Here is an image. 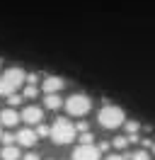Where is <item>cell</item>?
Wrapping results in <instances>:
<instances>
[{"instance_id": "6da1fadb", "label": "cell", "mask_w": 155, "mask_h": 160, "mask_svg": "<svg viewBox=\"0 0 155 160\" xmlns=\"http://www.w3.org/2000/svg\"><path fill=\"white\" fill-rule=\"evenodd\" d=\"M48 136H51V141H53L56 146H66V143H70V141L78 138L75 124L68 121V119H56L53 126H51V131H48Z\"/></svg>"}, {"instance_id": "7a4b0ae2", "label": "cell", "mask_w": 155, "mask_h": 160, "mask_svg": "<svg viewBox=\"0 0 155 160\" xmlns=\"http://www.w3.org/2000/svg\"><path fill=\"white\" fill-rule=\"evenodd\" d=\"M24 80H27V73L22 68H8L2 75H0V95L8 97L12 92H17L19 88L24 85Z\"/></svg>"}, {"instance_id": "3957f363", "label": "cell", "mask_w": 155, "mask_h": 160, "mask_svg": "<svg viewBox=\"0 0 155 160\" xmlns=\"http://www.w3.org/2000/svg\"><path fill=\"white\" fill-rule=\"evenodd\" d=\"M126 114L121 107H116V104H104L102 109H99V114H97V121H99V126H104V129L114 131L119 129L121 124H124Z\"/></svg>"}, {"instance_id": "277c9868", "label": "cell", "mask_w": 155, "mask_h": 160, "mask_svg": "<svg viewBox=\"0 0 155 160\" xmlns=\"http://www.w3.org/2000/svg\"><path fill=\"white\" fill-rule=\"evenodd\" d=\"M63 107L70 117H85L90 114L92 109V97L90 95H82V92H75V95H70L66 102H63Z\"/></svg>"}, {"instance_id": "5b68a950", "label": "cell", "mask_w": 155, "mask_h": 160, "mask_svg": "<svg viewBox=\"0 0 155 160\" xmlns=\"http://www.w3.org/2000/svg\"><path fill=\"white\" fill-rule=\"evenodd\" d=\"M102 150L97 148V146H92V143H80L75 150H73V160H99L102 155H99Z\"/></svg>"}, {"instance_id": "8992f818", "label": "cell", "mask_w": 155, "mask_h": 160, "mask_svg": "<svg viewBox=\"0 0 155 160\" xmlns=\"http://www.w3.org/2000/svg\"><path fill=\"white\" fill-rule=\"evenodd\" d=\"M19 121H24V124H29V126H37L39 121H44V112H41V107L29 104V107H24V109H22Z\"/></svg>"}, {"instance_id": "52a82bcc", "label": "cell", "mask_w": 155, "mask_h": 160, "mask_svg": "<svg viewBox=\"0 0 155 160\" xmlns=\"http://www.w3.org/2000/svg\"><path fill=\"white\" fill-rule=\"evenodd\" d=\"M15 141H17L19 146H24V148H34L37 141H39V136H37V131L32 129V126H27V129H22L17 136H15Z\"/></svg>"}, {"instance_id": "ba28073f", "label": "cell", "mask_w": 155, "mask_h": 160, "mask_svg": "<svg viewBox=\"0 0 155 160\" xmlns=\"http://www.w3.org/2000/svg\"><path fill=\"white\" fill-rule=\"evenodd\" d=\"M63 88H66V80L61 75H46L41 80V90L44 92H61Z\"/></svg>"}, {"instance_id": "9c48e42d", "label": "cell", "mask_w": 155, "mask_h": 160, "mask_svg": "<svg viewBox=\"0 0 155 160\" xmlns=\"http://www.w3.org/2000/svg\"><path fill=\"white\" fill-rule=\"evenodd\" d=\"M0 124H2V126H10V129L17 126V124H19V112H15L12 107L2 109V112H0Z\"/></svg>"}, {"instance_id": "30bf717a", "label": "cell", "mask_w": 155, "mask_h": 160, "mask_svg": "<svg viewBox=\"0 0 155 160\" xmlns=\"http://www.w3.org/2000/svg\"><path fill=\"white\" fill-rule=\"evenodd\" d=\"M44 107L51 109V112H56V109L63 107V100L58 97V92H46V97H44Z\"/></svg>"}, {"instance_id": "8fae6325", "label": "cell", "mask_w": 155, "mask_h": 160, "mask_svg": "<svg viewBox=\"0 0 155 160\" xmlns=\"http://www.w3.org/2000/svg\"><path fill=\"white\" fill-rule=\"evenodd\" d=\"M0 158L2 160H19L22 158V153L15 143H10V146H2V153H0Z\"/></svg>"}, {"instance_id": "7c38bea8", "label": "cell", "mask_w": 155, "mask_h": 160, "mask_svg": "<svg viewBox=\"0 0 155 160\" xmlns=\"http://www.w3.org/2000/svg\"><path fill=\"white\" fill-rule=\"evenodd\" d=\"M37 95H39V88L34 85V82H29L27 88H24V92H22V97H24V100H34Z\"/></svg>"}, {"instance_id": "4fadbf2b", "label": "cell", "mask_w": 155, "mask_h": 160, "mask_svg": "<svg viewBox=\"0 0 155 160\" xmlns=\"http://www.w3.org/2000/svg\"><path fill=\"white\" fill-rule=\"evenodd\" d=\"M22 102H24V97H22V95H17V92L8 95V104H10V107H17V104H22Z\"/></svg>"}, {"instance_id": "5bb4252c", "label": "cell", "mask_w": 155, "mask_h": 160, "mask_svg": "<svg viewBox=\"0 0 155 160\" xmlns=\"http://www.w3.org/2000/svg\"><path fill=\"white\" fill-rule=\"evenodd\" d=\"M128 158H131V160H150V155H148V148H143V150H136V153H131Z\"/></svg>"}, {"instance_id": "9a60e30c", "label": "cell", "mask_w": 155, "mask_h": 160, "mask_svg": "<svg viewBox=\"0 0 155 160\" xmlns=\"http://www.w3.org/2000/svg\"><path fill=\"white\" fill-rule=\"evenodd\" d=\"M138 129H141V124H138V121H133V119L126 121V133H128V136H131V133H138Z\"/></svg>"}, {"instance_id": "2e32d148", "label": "cell", "mask_w": 155, "mask_h": 160, "mask_svg": "<svg viewBox=\"0 0 155 160\" xmlns=\"http://www.w3.org/2000/svg\"><path fill=\"white\" fill-rule=\"evenodd\" d=\"M126 146H128V136H116L114 138V148H126Z\"/></svg>"}, {"instance_id": "e0dca14e", "label": "cell", "mask_w": 155, "mask_h": 160, "mask_svg": "<svg viewBox=\"0 0 155 160\" xmlns=\"http://www.w3.org/2000/svg\"><path fill=\"white\" fill-rule=\"evenodd\" d=\"M95 136H92V131H80V143H92Z\"/></svg>"}, {"instance_id": "ac0fdd59", "label": "cell", "mask_w": 155, "mask_h": 160, "mask_svg": "<svg viewBox=\"0 0 155 160\" xmlns=\"http://www.w3.org/2000/svg\"><path fill=\"white\" fill-rule=\"evenodd\" d=\"M34 131H37V136H48V131H51V129H48L46 124H41V121H39V124H37V129H34Z\"/></svg>"}, {"instance_id": "d6986e66", "label": "cell", "mask_w": 155, "mask_h": 160, "mask_svg": "<svg viewBox=\"0 0 155 160\" xmlns=\"http://www.w3.org/2000/svg\"><path fill=\"white\" fill-rule=\"evenodd\" d=\"M0 141H2V146H10V143H15V136L12 133H0Z\"/></svg>"}, {"instance_id": "ffe728a7", "label": "cell", "mask_w": 155, "mask_h": 160, "mask_svg": "<svg viewBox=\"0 0 155 160\" xmlns=\"http://www.w3.org/2000/svg\"><path fill=\"white\" fill-rule=\"evenodd\" d=\"M22 160H41V155H39V153H34V150H29L27 155H22Z\"/></svg>"}, {"instance_id": "44dd1931", "label": "cell", "mask_w": 155, "mask_h": 160, "mask_svg": "<svg viewBox=\"0 0 155 160\" xmlns=\"http://www.w3.org/2000/svg\"><path fill=\"white\" fill-rule=\"evenodd\" d=\"M37 80H39V73H29L24 82H37Z\"/></svg>"}, {"instance_id": "7402d4cb", "label": "cell", "mask_w": 155, "mask_h": 160, "mask_svg": "<svg viewBox=\"0 0 155 160\" xmlns=\"http://www.w3.org/2000/svg\"><path fill=\"white\" fill-rule=\"evenodd\" d=\"M104 160H126L124 155H119V153H112V155H107Z\"/></svg>"}, {"instance_id": "603a6c76", "label": "cell", "mask_w": 155, "mask_h": 160, "mask_svg": "<svg viewBox=\"0 0 155 160\" xmlns=\"http://www.w3.org/2000/svg\"><path fill=\"white\" fill-rule=\"evenodd\" d=\"M75 131H87V124H85V121H78V124H75Z\"/></svg>"}, {"instance_id": "cb8c5ba5", "label": "cell", "mask_w": 155, "mask_h": 160, "mask_svg": "<svg viewBox=\"0 0 155 160\" xmlns=\"http://www.w3.org/2000/svg\"><path fill=\"white\" fill-rule=\"evenodd\" d=\"M0 133H2V124H0Z\"/></svg>"}, {"instance_id": "d4e9b609", "label": "cell", "mask_w": 155, "mask_h": 160, "mask_svg": "<svg viewBox=\"0 0 155 160\" xmlns=\"http://www.w3.org/2000/svg\"><path fill=\"white\" fill-rule=\"evenodd\" d=\"M153 153H155V146H153Z\"/></svg>"}, {"instance_id": "484cf974", "label": "cell", "mask_w": 155, "mask_h": 160, "mask_svg": "<svg viewBox=\"0 0 155 160\" xmlns=\"http://www.w3.org/2000/svg\"><path fill=\"white\" fill-rule=\"evenodd\" d=\"M0 63H2V61H0Z\"/></svg>"}]
</instances>
